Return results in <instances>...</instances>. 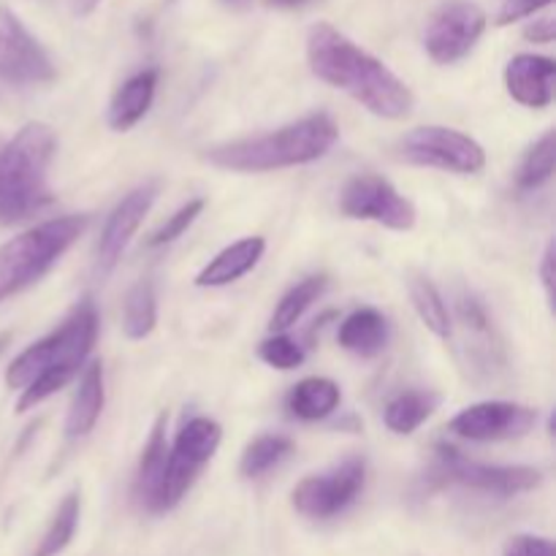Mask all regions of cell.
<instances>
[{
	"instance_id": "22",
	"label": "cell",
	"mask_w": 556,
	"mask_h": 556,
	"mask_svg": "<svg viewBox=\"0 0 556 556\" xmlns=\"http://www.w3.org/2000/svg\"><path fill=\"white\" fill-rule=\"evenodd\" d=\"M440 407V394L424 389L402 391L386 405L383 421L394 434H413Z\"/></svg>"
},
{
	"instance_id": "17",
	"label": "cell",
	"mask_w": 556,
	"mask_h": 556,
	"mask_svg": "<svg viewBox=\"0 0 556 556\" xmlns=\"http://www.w3.org/2000/svg\"><path fill=\"white\" fill-rule=\"evenodd\" d=\"M157 90V71L147 68L139 74L130 76L128 81H123L117 92H114L112 103H109V125L112 130H130L139 119H144V114L150 112L152 101H155Z\"/></svg>"
},
{
	"instance_id": "19",
	"label": "cell",
	"mask_w": 556,
	"mask_h": 556,
	"mask_svg": "<svg viewBox=\"0 0 556 556\" xmlns=\"http://www.w3.org/2000/svg\"><path fill=\"white\" fill-rule=\"evenodd\" d=\"M103 402H106V391H103V364L92 362L85 369L76 389L74 400H71L68 418H65V438L76 440L92 432L103 413Z\"/></svg>"
},
{
	"instance_id": "3",
	"label": "cell",
	"mask_w": 556,
	"mask_h": 556,
	"mask_svg": "<svg viewBox=\"0 0 556 556\" xmlns=\"http://www.w3.org/2000/svg\"><path fill=\"white\" fill-rule=\"evenodd\" d=\"M337 136H340V128L334 119L326 112H315L269 134L244 136V139L210 147L204 152V161L226 172H277V168L318 161L337 144Z\"/></svg>"
},
{
	"instance_id": "8",
	"label": "cell",
	"mask_w": 556,
	"mask_h": 556,
	"mask_svg": "<svg viewBox=\"0 0 556 556\" xmlns=\"http://www.w3.org/2000/svg\"><path fill=\"white\" fill-rule=\"evenodd\" d=\"M400 161L413 166L440 168L451 174H478L486 166V152L472 136L443 125H424L396 141Z\"/></svg>"
},
{
	"instance_id": "13",
	"label": "cell",
	"mask_w": 556,
	"mask_h": 556,
	"mask_svg": "<svg viewBox=\"0 0 556 556\" xmlns=\"http://www.w3.org/2000/svg\"><path fill=\"white\" fill-rule=\"evenodd\" d=\"M538 424L535 407L519 402H478L456 413L448 424V432L472 443H497V440H519L530 434Z\"/></svg>"
},
{
	"instance_id": "1",
	"label": "cell",
	"mask_w": 556,
	"mask_h": 556,
	"mask_svg": "<svg viewBox=\"0 0 556 556\" xmlns=\"http://www.w3.org/2000/svg\"><path fill=\"white\" fill-rule=\"evenodd\" d=\"M307 63L320 81L348 92L353 101L378 117L405 119L413 114L416 96L410 87L383 60L369 54L326 22L309 27Z\"/></svg>"
},
{
	"instance_id": "36",
	"label": "cell",
	"mask_w": 556,
	"mask_h": 556,
	"mask_svg": "<svg viewBox=\"0 0 556 556\" xmlns=\"http://www.w3.org/2000/svg\"><path fill=\"white\" fill-rule=\"evenodd\" d=\"M223 3H226L228 9L244 11V9H250V3H253V0H223Z\"/></svg>"
},
{
	"instance_id": "12",
	"label": "cell",
	"mask_w": 556,
	"mask_h": 556,
	"mask_svg": "<svg viewBox=\"0 0 556 556\" xmlns=\"http://www.w3.org/2000/svg\"><path fill=\"white\" fill-rule=\"evenodd\" d=\"M58 76L52 58L25 22L0 5V79L9 85H49Z\"/></svg>"
},
{
	"instance_id": "21",
	"label": "cell",
	"mask_w": 556,
	"mask_h": 556,
	"mask_svg": "<svg viewBox=\"0 0 556 556\" xmlns=\"http://www.w3.org/2000/svg\"><path fill=\"white\" fill-rule=\"evenodd\" d=\"M342 391L329 378H304L288 391L286 410L299 421H324L340 407Z\"/></svg>"
},
{
	"instance_id": "34",
	"label": "cell",
	"mask_w": 556,
	"mask_h": 556,
	"mask_svg": "<svg viewBox=\"0 0 556 556\" xmlns=\"http://www.w3.org/2000/svg\"><path fill=\"white\" fill-rule=\"evenodd\" d=\"M269 5H275V9H304V5L315 3V0H266Z\"/></svg>"
},
{
	"instance_id": "30",
	"label": "cell",
	"mask_w": 556,
	"mask_h": 556,
	"mask_svg": "<svg viewBox=\"0 0 556 556\" xmlns=\"http://www.w3.org/2000/svg\"><path fill=\"white\" fill-rule=\"evenodd\" d=\"M258 358L264 364H269V367L288 372V369L302 367L304 351H302V345H299L296 340H291L288 334H275V337H269V340L261 342Z\"/></svg>"
},
{
	"instance_id": "26",
	"label": "cell",
	"mask_w": 556,
	"mask_h": 556,
	"mask_svg": "<svg viewBox=\"0 0 556 556\" xmlns=\"http://www.w3.org/2000/svg\"><path fill=\"white\" fill-rule=\"evenodd\" d=\"M293 454V440L282 438V434H261L253 443L244 448L242 462H239V472L244 478H258L286 462Z\"/></svg>"
},
{
	"instance_id": "32",
	"label": "cell",
	"mask_w": 556,
	"mask_h": 556,
	"mask_svg": "<svg viewBox=\"0 0 556 556\" xmlns=\"http://www.w3.org/2000/svg\"><path fill=\"white\" fill-rule=\"evenodd\" d=\"M554 33H556L554 20H552V16H546V20L532 22V25L525 30V36L530 38V41H535V43H552Z\"/></svg>"
},
{
	"instance_id": "37",
	"label": "cell",
	"mask_w": 556,
	"mask_h": 556,
	"mask_svg": "<svg viewBox=\"0 0 556 556\" xmlns=\"http://www.w3.org/2000/svg\"><path fill=\"white\" fill-rule=\"evenodd\" d=\"M503 3H505V0H503Z\"/></svg>"
},
{
	"instance_id": "23",
	"label": "cell",
	"mask_w": 556,
	"mask_h": 556,
	"mask_svg": "<svg viewBox=\"0 0 556 556\" xmlns=\"http://www.w3.org/2000/svg\"><path fill=\"white\" fill-rule=\"evenodd\" d=\"M407 293H410V302L413 307H416L421 324L427 326L434 337L448 340V337L454 334V324H451V313L448 307H445V299L443 293L438 291V286H434L429 277L416 275L407 282Z\"/></svg>"
},
{
	"instance_id": "15",
	"label": "cell",
	"mask_w": 556,
	"mask_h": 556,
	"mask_svg": "<svg viewBox=\"0 0 556 556\" xmlns=\"http://www.w3.org/2000/svg\"><path fill=\"white\" fill-rule=\"evenodd\" d=\"M556 63L543 54H516L505 65V90L527 109H546L554 101Z\"/></svg>"
},
{
	"instance_id": "10",
	"label": "cell",
	"mask_w": 556,
	"mask_h": 556,
	"mask_svg": "<svg viewBox=\"0 0 556 556\" xmlns=\"http://www.w3.org/2000/svg\"><path fill=\"white\" fill-rule=\"evenodd\" d=\"M483 30H486V14L481 5L470 3V0H448L429 16L424 47L434 63H459L476 49Z\"/></svg>"
},
{
	"instance_id": "25",
	"label": "cell",
	"mask_w": 556,
	"mask_h": 556,
	"mask_svg": "<svg viewBox=\"0 0 556 556\" xmlns=\"http://www.w3.org/2000/svg\"><path fill=\"white\" fill-rule=\"evenodd\" d=\"M157 324V299L152 282L141 280L125 296L123 309V331L128 340H144L155 331Z\"/></svg>"
},
{
	"instance_id": "33",
	"label": "cell",
	"mask_w": 556,
	"mask_h": 556,
	"mask_svg": "<svg viewBox=\"0 0 556 556\" xmlns=\"http://www.w3.org/2000/svg\"><path fill=\"white\" fill-rule=\"evenodd\" d=\"M541 280H543V288H546V299L548 302H554V242L546 244V253H543V261H541Z\"/></svg>"
},
{
	"instance_id": "29",
	"label": "cell",
	"mask_w": 556,
	"mask_h": 556,
	"mask_svg": "<svg viewBox=\"0 0 556 556\" xmlns=\"http://www.w3.org/2000/svg\"><path fill=\"white\" fill-rule=\"evenodd\" d=\"M204 206H206L204 199H193V201H188L185 206H179V210L174 212V215L168 217V220L163 223V226L157 228L150 239H147V248H166V244L177 242V239L182 237V233L188 231L195 220H199V215L204 212Z\"/></svg>"
},
{
	"instance_id": "28",
	"label": "cell",
	"mask_w": 556,
	"mask_h": 556,
	"mask_svg": "<svg viewBox=\"0 0 556 556\" xmlns=\"http://www.w3.org/2000/svg\"><path fill=\"white\" fill-rule=\"evenodd\" d=\"M554 163H556V134L548 130L543 134L535 144L527 150L525 161H521L516 182L521 190H538L554 177Z\"/></svg>"
},
{
	"instance_id": "5",
	"label": "cell",
	"mask_w": 556,
	"mask_h": 556,
	"mask_svg": "<svg viewBox=\"0 0 556 556\" xmlns=\"http://www.w3.org/2000/svg\"><path fill=\"white\" fill-rule=\"evenodd\" d=\"M87 215H65L38 223L0 248V302L41 280L60 255L85 233Z\"/></svg>"
},
{
	"instance_id": "16",
	"label": "cell",
	"mask_w": 556,
	"mask_h": 556,
	"mask_svg": "<svg viewBox=\"0 0 556 556\" xmlns=\"http://www.w3.org/2000/svg\"><path fill=\"white\" fill-rule=\"evenodd\" d=\"M266 242L261 237H248L239 239V242L228 244L226 250L215 255L204 269L195 275V286L199 288H220L231 286L239 277H244L248 271H253L258 266V261L264 258Z\"/></svg>"
},
{
	"instance_id": "20",
	"label": "cell",
	"mask_w": 556,
	"mask_h": 556,
	"mask_svg": "<svg viewBox=\"0 0 556 556\" xmlns=\"http://www.w3.org/2000/svg\"><path fill=\"white\" fill-rule=\"evenodd\" d=\"M168 462V443H166V413H161L152 427L150 440L144 445V454L139 462V476H136V500L141 503V508L157 514V494H161V481L163 472H166Z\"/></svg>"
},
{
	"instance_id": "24",
	"label": "cell",
	"mask_w": 556,
	"mask_h": 556,
	"mask_svg": "<svg viewBox=\"0 0 556 556\" xmlns=\"http://www.w3.org/2000/svg\"><path fill=\"white\" fill-rule=\"evenodd\" d=\"M324 291H326L324 275L304 277L302 282H296V286H293L291 291L277 302L275 313H271V320H269V329L277 331V334H282V331H288L291 326H296L299 320H302V315L318 302V296Z\"/></svg>"
},
{
	"instance_id": "18",
	"label": "cell",
	"mask_w": 556,
	"mask_h": 556,
	"mask_svg": "<svg viewBox=\"0 0 556 556\" xmlns=\"http://www.w3.org/2000/svg\"><path fill=\"white\" fill-rule=\"evenodd\" d=\"M389 320H386V315L375 307L353 309V313L340 324V331H337L340 345L362 358H372L378 356V353H383V348L389 345Z\"/></svg>"
},
{
	"instance_id": "4",
	"label": "cell",
	"mask_w": 556,
	"mask_h": 556,
	"mask_svg": "<svg viewBox=\"0 0 556 556\" xmlns=\"http://www.w3.org/2000/svg\"><path fill=\"white\" fill-rule=\"evenodd\" d=\"M58 136L49 125L27 123L0 141V223L14 226L38 215L54 201L49 188Z\"/></svg>"
},
{
	"instance_id": "7",
	"label": "cell",
	"mask_w": 556,
	"mask_h": 556,
	"mask_svg": "<svg viewBox=\"0 0 556 556\" xmlns=\"http://www.w3.org/2000/svg\"><path fill=\"white\" fill-rule=\"evenodd\" d=\"M434 478L440 483L470 489V492L494 494V497H516L532 492L543 483V472L527 465H483L467 459L462 451L440 443L434 445Z\"/></svg>"
},
{
	"instance_id": "11",
	"label": "cell",
	"mask_w": 556,
	"mask_h": 556,
	"mask_svg": "<svg viewBox=\"0 0 556 556\" xmlns=\"http://www.w3.org/2000/svg\"><path fill=\"white\" fill-rule=\"evenodd\" d=\"M367 483V462L345 459L324 476H309L293 489L291 503L307 519H331L351 508Z\"/></svg>"
},
{
	"instance_id": "35",
	"label": "cell",
	"mask_w": 556,
	"mask_h": 556,
	"mask_svg": "<svg viewBox=\"0 0 556 556\" xmlns=\"http://www.w3.org/2000/svg\"><path fill=\"white\" fill-rule=\"evenodd\" d=\"M98 3H101V0H76V11H79V14H90Z\"/></svg>"
},
{
	"instance_id": "2",
	"label": "cell",
	"mask_w": 556,
	"mask_h": 556,
	"mask_svg": "<svg viewBox=\"0 0 556 556\" xmlns=\"http://www.w3.org/2000/svg\"><path fill=\"white\" fill-rule=\"evenodd\" d=\"M98 337V313L90 299L76 304L68 318L52 334L38 340L5 369V386L22 391L16 410L25 413L41 405L71 383L90 356Z\"/></svg>"
},
{
	"instance_id": "9",
	"label": "cell",
	"mask_w": 556,
	"mask_h": 556,
	"mask_svg": "<svg viewBox=\"0 0 556 556\" xmlns=\"http://www.w3.org/2000/svg\"><path fill=\"white\" fill-rule=\"evenodd\" d=\"M342 215L351 220H369L391 231H410L416 226V206L394 185L378 174H358L348 179L340 193Z\"/></svg>"
},
{
	"instance_id": "31",
	"label": "cell",
	"mask_w": 556,
	"mask_h": 556,
	"mask_svg": "<svg viewBox=\"0 0 556 556\" xmlns=\"http://www.w3.org/2000/svg\"><path fill=\"white\" fill-rule=\"evenodd\" d=\"M503 556H556V548L548 538L514 535L505 543Z\"/></svg>"
},
{
	"instance_id": "6",
	"label": "cell",
	"mask_w": 556,
	"mask_h": 556,
	"mask_svg": "<svg viewBox=\"0 0 556 556\" xmlns=\"http://www.w3.org/2000/svg\"><path fill=\"white\" fill-rule=\"evenodd\" d=\"M223 440L220 424L212 418H190L177 432V440L168 448L166 472L161 481V494H157V514L177 508L185 494L193 489L195 478L201 476L204 465H210L212 456L217 454Z\"/></svg>"
},
{
	"instance_id": "14",
	"label": "cell",
	"mask_w": 556,
	"mask_h": 556,
	"mask_svg": "<svg viewBox=\"0 0 556 556\" xmlns=\"http://www.w3.org/2000/svg\"><path fill=\"white\" fill-rule=\"evenodd\" d=\"M157 190L161 185L152 179V182L139 185V188L130 190L123 201L112 210V215L106 217V226H103L101 239H98L96 248V271L101 277H109L114 271V266L119 264L123 253L128 250L130 239L139 231V226L144 223V217L150 215L152 204L157 199Z\"/></svg>"
},
{
	"instance_id": "27",
	"label": "cell",
	"mask_w": 556,
	"mask_h": 556,
	"mask_svg": "<svg viewBox=\"0 0 556 556\" xmlns=\"http://www.w3.org/2000/svg\"><path fill=\"white\" fill-rule=\"evenodd\" d=\"M79 510H81L79 494H76V492L65 494V500L60 503L58 514H54L52 525H49V530L43 532L41 543H38L36 554H33V556H58V554H63L65 548L71 546V541H74V535H76V527H79Z\"/></svg>"
}]
</instances>
